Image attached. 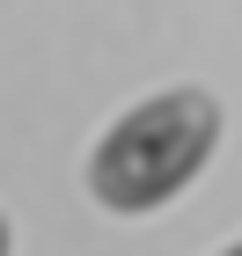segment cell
Returning <instances> with one entry per match:
<instances>
[{
	"label": "cell",
	"instance_id": "cell-1",
	"mask_svg": "<svg viewBox=\"0 0 242 256\" xmlns=\"http://www.w3.org/2000/svg\"><path fill=\"white\" fill-rule=\"evenodd\" d=\"M220 146V102L205 88H161L125 110L88 154V198L103 212H154L198 176Z\"/></svg>",
	"mask_w": 242,
	"mask_h": 256
},
{
	"label": "cell",
	"instance_id": "cell-2",
	"mask_svg": "<svg viewBox=\"0 0 242 256\" xmlns=\"http://www.w3.org/2000/svg\"><path fill=\"white\" fill-rule=\"evenodd\" d=\"M0 256H8V220H0Z\"/></svg>",
	"mask_w": 242,
	"mask_h": 256
},
{
	"label": "cell",
	"instance_id": "cell-3",
	"mask_svg": "<svg viewBox=\"0 0 242 256\" xmlns=\"http://www.w3.org/2000/svg\"><path fill=\"white\" fill-rule=\"evenodd\" d=\"M220 256H242V242H235V249H220Z\"/></svg>",
	"mask_w": 242,
	"mask_h": 256
}]
</instances>
